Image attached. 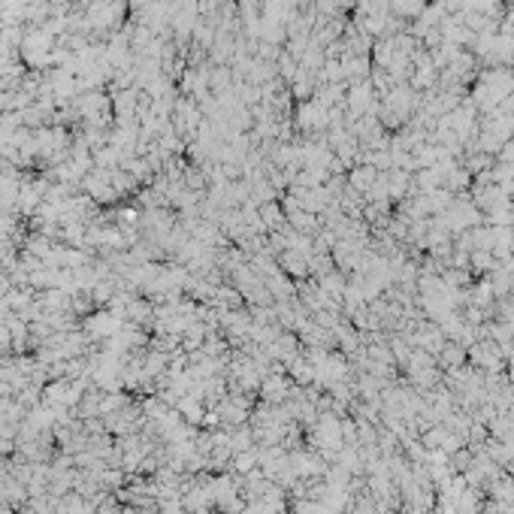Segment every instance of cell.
<instances>
[{
	"mask_svg": "<svg viewBox=\"0 0 514 514\" xmlns=\"http://www.w3.org/2000/svg\"><path fill=\"white\" fill-rule=\"evenodd\" d=\"M255 463H257V451H248V454H242L239 460H236V469H239V472H248Z\"/></svg>",
	"mask_w": 514,
	"mask_h": 514,
	"instance_id": "cell-3",
	"label": "cell"
},
{
	"mask_svg": "<svg viewBox=\"0 0 514 514\" xmlns=\"http://www.w3.org/2000/svg\"><path fill=\"white\" fill-rule=\"evenodd\" d=\"M264 218L270 221V224H279V206H266V209H264Z\"/></svg>",
	"mask_w": 514,
	"mask_h": 514,
	"instance_id": "cell-4",
	"label": "cell"
},
{
	"mask_svg": "<svg viewBox=\"0 0 514 514\" xmlns=\"http://www.w3.org/2000/svg\"><path fill=\"white\" fill-rule=\"evenodd\" d=\"M442 363L445 366H460L463 363V348H460V345H448V348L442 351Z\"/></svg>",
	"mask_w": 514,
	"mask_h": 514,
	"instance_id": "cell-2",
	"label": "cell"
},
{
	"mask_svg": "<svg viewBox=\"0 0 514 514\" xmlns=\"http://www.w3.org/2000/svg\"><path fill=\"white\" fill-rule=\"evenodd\" d=\"M281 266H285L288 272H294V275L309 272V260H306L300 251H285V257H281Z\"/></svg>",
	"mask_w": 514,
	"mask_h": 514,
	"instance_id": "cell-1",
	"label": "cell"
}]
</instances>
